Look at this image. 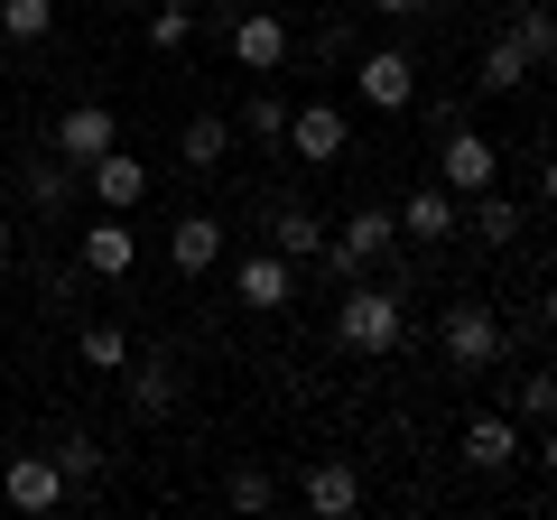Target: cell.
Instances as JSON below:
<instances>
[{
    "instance_id": "cell-3",
    "label": "cell",
    "mask_w": 557,
    "mask_h": 520,
    "mask_svg": "<svg viewBox=\"0 0 557 520\" xmlns=\"http://www.w3.org/2000/svg\"><path fill=\"white\" fill-rule=\"evenodd\" d=\"M437 344H446V362H456V372H493V362L511 354V325H502L483 298H456V307L437 317Z\"/></svg>"
},
{
    "instance_id": "cell-19",
    "label": "cell",
    "mask_w": 557,
    "mask_h": 520,
    "mask_svg": "<svg viewBox=\"0 0 557 520\" xmlns=\"http://www.w3.org/2000/svg\"><path fill=\"white\" fill-rule=\"evenodd\" d=\"M465 205H474V214H465V233H474L483 251H511V242H520V205H511V196H493V186H483V196H465Z\"/></svg>"
},
{
    "instance_id": "cell-37",
    "label": "cell",
    "mask_w": 557,
    "mask_h": 520,
    "mask_svg": "<svg viewBox=\"0 0 557 520\" xmlns=\"http://www.w3.org/2000/svg\"><path fill=\"white\" fill-rule=\"evenodd\" d=\"M159 10H196V0H159Z\"/></svg>"
},
{
    "instance_id": "cell-28",
    "label": "cell",
    "mask_w": 557,
    "mask_h": 520,
    "mask_svg": "<svg viewBox=\"0 0 557 520\" xmlns=\"http://www.w3.org/2000/svg\"><path fill=\"white\" fill-rule=\"evenodd\" d=\"M242 131H251L260 149H278V140H288V102H278V94H251V102H242Z\"/></svg>"
},
{
    "instance_id": "cell-34",
    "label": "cell",
    "mask_w": 557,
    "mask_h": 520,
    "mask_svg": "<svg viewBox=\"0 0 557 520\" xmlns=\"http://www.w3.org/2000/svg\"><path fill=\"white\" fill-rule=\"evenodd\" d=\"M539 205H557V159H539Z\"/></svg>"
},
{
    "instance_id": "cell-1",
    "label": "cell",
    "mask_w": 557,
    "mask_h": 520,
    "mask_svg": "<svg viewBox=\"0 0 557 520\" xmlns=\"http://www.w3.org/2000/svg\"><path fill=\"white\" fill-rule=\"evenodd\" d=\"M335 344L344 354H399L409 344V298H399V280H344V307H335Z\"/></svg>"
},
{
    "instance_id": "cell-25",
    "label": "cell",
    "mask_w": 557,
    "mask_h": 520,
    "mask_svg": "<svg viewBox=\"0 0 557 520\" xmlns=\"http://www.w3.org/2000/svg\"><path fill=\"white\" fill-rule=\"evenodd\" d=\"M511 38L548 65V57H557V10H548V0H520V10H511Z\"/></svg>"
},
{
    "instance_id": "cell-4",
    "label": "cell",
    "mask_w": 557,
    "mask_h": 520,
    "mask_svg": "<svg viewBox=\"0 0 557 520\" xmlns=\"http://www.w3.org/2000/svg\"><path fill=\"white\" fill-rule=\"evenodd\" d=\"M214 38L233 47V65H242V75H278V65H288V47H298L278 10H223V20H214Z\"/></svg>"
},
{
    "instance_id": "cell-8",
    "label": "cell",
    "mask_w": 557,
    "mask_h": 520,
    "mask_svg": "<svg viewBox=\"0 0 557 520\" xmlns=\"http://www.w3.org/2000/svg\"><path fill=\"white\" fill-rule=\"evenodd\" d=\"M298 502H307L317 520H354V511H362V474H354L344 456H317V465L298 474Z\"/></svg>"
},
{
    "instance_id": "cell-2",
    "label": "cell",
    "mask_w": 557,
    "mask_h": 520,
    "mask_svg": "<svg viewBox=\"0 0 557 520\" xmlns=\"http://www.w3.org/2000/svg\"><path fill=\"white\" fill-rule=\"evenodd\" d=\"M391 242H399V214H391V205H362L354 223H335V242L317 251V270H325V280H362V270L391 260Z\"/></svg>"
},
{
    "instance_id": "cell-15",
    "label": "cell",
    "mask_w": 557,
    "mask_h": 520,
    "mask_svg": "<svg viewBox=\"0 0 557 520\" xmlns=\"http://www.w3.org/2000/svg\"><path fill=\"white\" fill-rule=\"evenodd\" d=\"M177 400H186L177 362H168V354H149V362H139V354H131V419H168Z\"/></svg>"
},
{
    "instance_id": "cell-20",
    "label": "cell",
    "mask_w": 557,
    "mask_h": 520,
    "mask_svg": "<svg viewBox=\"0 0 557 520\" xmlns=\"http://www.w3.org/2000/svg\"><path fill=\"white\" fill-rule=\"evenodd\" d=\"M20 177H28V205H38V214H65L84 168H75V159H20Z\"/></svg>"
},
{
    "instance_id": "cell-11",
    "label": "cell",
    "mask_w": 557,
    "mask_h": 520,
    "mask_svg": "<svg viewBox=\"0 0 557 520\" xmlns=\"http://www.w3.org/2000/svg\"><path fill=\"white\" fill-rule=\"evenodd\" d=\"M84 186H94V205H102V214H131V205L149 196V168H139V159H121V140H112L102 159H84Z\"/></svg>"
},
{
    "instance_id": "cell-23",
    "label": "cell",
    "mask_w": 557,
    "mask_h": 520,
    "mask_svg": "<svg viewBox=\"0 0 557 520\" xmlns=\"http://www.w3.org/2000/svg\"><path fill=\"white\" fill-rule=\"evenodd\" d=\"M57 28V0H0V38L10 47H38Z\"/></svg>"
},
{
    "instance_id": "cell-38",
    "label": "cell",
    "mask_w": 557,
    "mask_h": 520,
    "mask_svg": "<svg viewBox=\"0 0 557 520\" xmlns=\"http://www.w3.org/2000/svg\"><path fill=\"white\" fill-rule=\"evenodd\" d=\"M344 10H372V0H344Z\"/></svg>"
},
{
    "instance_id": "cell-39",
    "label": "cell",
    "mask_w": 557,
    "mask_h": 520,
    "mask_svg": "<svg viewBox=\"0 0 557 520\" xmlns=\"http://www.w3.org/2000/svg\"><path fill=\"white\" fill-rule=\"evenodd\" d=\"M548 65H557V57H548Z\"/></svg>"
},
{
    "instance_id": "cell-9",
    "label": "cell",
    "mask_w": 557,
    "mask_h": 520,
    "mask_svg": "<svg viewBox=\"0 0 557 520\" xmlns=\"http://www.w3.org/2000/svg\"><path fill=\"white\" fill-rule=\"evenodd\" d=\"M0 493H10V511H65V474H57V456H10L0 465Z\"/></svg>"
},
{
    "instance_id": "cell-14",
    "label": "cell",
    "mask_w": 557,
    "mask_h": 520,
    "mask_svg": "<svg viewBox=\"0 0 557 520\" xmlns=\"http://www.w3.org/2000/svg\"><path fill=\"white\" fill-rule=\"evenodd\" d=\"M84 270H94V280H131V270H139V233H131V223H121V214H102L94 223V233H84Z\"/></svg>"
},
{
    "instance_id": "cell-32",
    "label": "cell",
    "mask_w": 557,
    "mask_h": 520,
    "mask_svg": "<svg viewBox=\"0 0 557 520\" xmlns=\"http://www.w3.org/2000/svg\"><path fill=\"white\" fill-rule=\"evenodd\" d=\"M372 10H391V20H437L446 0H372Z\"/></svg>"
},
{
    "instance_id": "cell-5",
    "label": "cell",
    "mask_w": 557,
    "mask_h": 520,
    "mask_svg": "<svg viewBox=\"0 0 557 520\" xmlns=\"http://www.w3.org/2000/svg\"><path fill=\"white\" fill-rule=\"evenodd\" d=\"M493 177H502V149L483 140L474 121H446V140H437V186H446V196H483Z\"/></svg>"
},
{
    "instance_id": "cell-29",
    "label": "cell",
    "mask_w": 557,
    "mask_h": 520,
    "mask_svg": "<svg viewBox=\"0 0 557 520\" xmlns=\"http://www.w3.org/2000/svg\"><path fill=\"white\" fill-rule=\"evenodd\" d=\"M223 502H233V511H270V502H278V483L260 474V465H242V474L223 483Z\"/></svg>"
},
{
    "instance_id": "cell-36",
    "label": "cell",
    "mask_w": 557,
    "mask_h": 520,
    "mask_svg": "<svg viewBox=\"0 0 557 520\" xmlns=\"http://www.w3.org/2000/svg\"><path fill=\"white\" fill-rule=\"evenodd\" d=\"M10 242H20V223H10V214H0V260H10Z\"/></svg>"
},
{
    "instance_id": "cell-10",
    "label": "cell",
    "mask_w": 557,
    "mask_h": 520,
    "mask_svg": "<svg viewBox=\"0 0 557 520\" xmlns=\"http://www.w3.org/2000/svg\"><path fill=\"white\" fill-rule=\"evenodd\" d=\"M121 140V121H112V102H65L57 112V159H102V149Z\"/></svg>"
},
{
    "instance_id": "cell-35",
    "label": "cell",
    "mask_w": 557,
    "mask_h": 520,
    "mask_svg": "<svg viewBox=\"0 0 557 520\" xmlns=\"http://www.w3.org/2000/svg\"><path fill=\"white\" fill-rule=\"evenodd\" d=\"M539 325H557V280H548V288H539Z\"/></svg>"
},
{
    "instance_id": "cell-31",
    "label": "cell",
    "mask_w": 557,
    "mask_h": 520,
    "mask_svg": "<svg viewBox=\"0 0 557 520\" xmlns=\"http://www.w3.org/2000/svg\"><path fill=\"white\" fill-rule=\"evenodd\" d=\"M317 65H354V28H317V47H307Z\"/></svg>"
},
{
    "instance_id": "cell-26",
    "label": "cell",
    "mask_w": 557,
    "mask_h": 520,
    "mask_svg": "<svg viewBox=\"0 0 557 520\" xmlns=\"http://www.w3.org/2000/svg\"><path fill=\"white\" fill-rule=\"evenodd\" d=\"M57 474H65V493H94V483H102V446L94 437H65L57 446Z\"/></svg>"
},
{
    "instance_id": "cell-24",
    "label": "cell",
    "mask_w": 557,
    "mask_h": 520,
    "mask_svg": "<svg viewBox=\"0 0 557 520\" xmlns=\"http://www.w3.org/2000/svg\"><path fill=\"white\" fill-rule=\"evenodd\" d=\"M75 354H84V372H131V335L121 325H84Z\"/></svg>"
},
{
    "instance_id": "cell-30",
    "label": "cell",
    "mask_w": 557,
    "mask_h": 520,
    "mask_svg": "<svg viewBox=\"0 0 557 520\" xmlns=\"http://www.w3.org/2000/svg\"><path fill=\"white\" fill-rule=\"evenodd\" d=\"M186 38H196V10H149V47H159V57H177Z\"/></svg>"
},
{
    "instance_id": "cell-17",
    "label": "cell",
    "mask_w": 557,
    "mask_h": 520,
    "mask_svg": "<svg viewBox=\"0 0 557 520\" xmlns=\"http://www.w3.org/2000/svg\"><path fill=\"white\" fill-rule=\"evenodd\" d=\"M223 159H233V121H223V112H196V121L177 131V168H186V177H214Z\"/></svg>"
},
{
    "instance_id": "cell-16",
    "label": "cell",
    "mask_w": 557,
    "mask_h": 520,
    "mask_svg": "<svg viewBox=\"0 0 557 520\" xmlns=\"http://www.w3.org/2000/svg\"><path fill=\"white\" fill-rule=\"evenodd\" d=\"M288 270H298V260H278V251H242V260H233L242 307H260V317H270V307H288Z\"/></svg>"
},
{
    "instance_id": "cell-6",
    "label": "cell",
    "mask_w": 557,
    "mask_h": 520,
    "mask_svg": "<svg viewBox=\"0 0 557 520\" xmlns=\"http://www.w3.org/2000/svg\"><path fill=\"white\" fill-rule=\"evenodd\" d=\"M354 94L372 102V112H409L418 102V65L399 57V47H362L354 57Z\"/></svg>"
},
{
    "instance_id": "cell-18",
    "label": "cell",
    "mask_w": 557,
    "mask_h": 520,
    "mask_svg": "<svg viewBox=\"0 0 557 520\" xmlns=\"http://www.w3.org/2000/svg\"><path fill=\"white\" fill-rule=\"evenodd\" d=\"M465 465L474 474H511L520 465V419H465Z\"/></svg>"
},
{
    "instance_id": "cell-7",
    "label": "cell",
    "mask_w": 557,
    "mask_h": 520,
    "mask_svg": "<svg viewBox=\"0 0 557 520\" xmlns=\"http://www.w3.org/2000/svg\"><path fill=\"white\" fill-rule=\"evenodd\" d=\"M344 140H354V121H344L335 102H298V112H288V140H278V149L325 168V159H344Z\"/></svg>"
},
{
    "instance_id": "cell-22",
    "label": "cell",
    "mask_w": 557,
    "mask_h": 520,
    "mask_svg": "<svg viewBox=\"0 0 557 520\" xmlns=\"http://www.w3.org/2000/svg\"><path fill=\"white\" fill-rule=\"evenodd\" d=\"M270 251L278 260H317L325 251V223L307 214V205H278V214H270Z\"/></svg>"
},
{
    "instance_id": "cell-12",
    "label": "cell",
    "mask_w": 557,
    "mask_h": 520,
    "mask_svg": "<svg viewBox=\"0 0 557 520\" xmlns=\"http://www.w3.org/2000/svg\"><path fill=\"white\" fill-rule=\"evenodd\" d=\"M214 260H223V223L214 214H177L168 223V270H177V280H205Z\"/></svg>"
},
{
    "instance_id": "cell-27",
    "label": "cell",
    "mask_w": 557,
    "mask_h": 520,
    "mask_svg": "<svg viewBox=\"0 0 557 520\" xmlns=\"http://www.w3.org/2000/svg\"><path fill=\"white\" fill-rule=\"evenodd\" d=\"M511 419H530V428L557 419V372H520L511 381Z\"/></svg>"
},
{
    "instance_id": "cell-13",
    "label": "cell",
    "mask_w": 557,
    "mask_h": 520,
    "mask_svg": "<svg viewBox=\"0 0 557 520\" xmlns=\"http://www.w3.org/2000/svg\"><path fill=\"white\" fill-rule=\"evenodd\" d=\"M399 233H409V242H456V233H465V196H446V186H418V196L399 205Z\"/></svg>"
},
{
    "instance_id": "cell-33",
    "label": "cell",
    "mask_w": 557,
    "mask_h": 520,
    "mask_svg": "<svg viewBox=\"0 0 557 520\" xmlns=\"http://www.w3.org/2000/svg\"><path fill=\"white\" fill-rule=\"evenodd\" d=\"M539 465L557 474V419H539Z\"/></svg>"
},
{
    "instance_id": "cell-21",
    "label": "cell",
    "mask_w": 557,
    "mask_h": 520,
    "mask_svg": "<svg viewBox=\"0 0 557 520\" xmlns=\"http://www.w3.org/2000/svg\"><path fill=\"white\" fill-rule=\"evenodd\" d=\"M530 75H539V57H530L520 38H511V28H502V38L483 47V94H520Z\"/></svg>"
}]
</instances>
